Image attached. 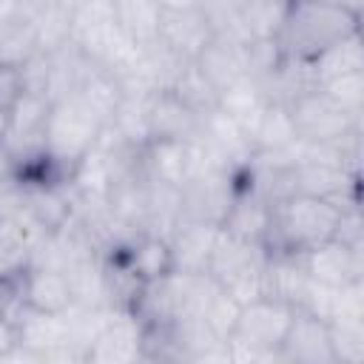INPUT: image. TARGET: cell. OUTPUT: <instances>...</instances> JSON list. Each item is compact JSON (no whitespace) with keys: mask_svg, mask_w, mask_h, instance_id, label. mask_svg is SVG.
<instances>
[{"mask_svg":"<svg viewBox=\"0 0 364 364\" xmlns=\"http://www.w3.org/2000/svg\"><path fill=\"white\" fill-rule=\"evenodd\" d=\"M239 196V173L219 165H199L179 185V222H205L222 228Z\"/></svg>","mask_w":364,"mask_h":364,"instance_id":"7","label":"cell"},{"mask_svg":"<svg viewBox=\"0 0 364 364\" xmlns=\"http://www.w3.org/2000/svg\"><path fill=\"white\" fill-rule=\"evenodd\" d=\"M6 128H9V114L0 111V145H3V139H6Z\"/></svg>","mask_w":364,"mask_h":364,"instance_id":"36","label":"cell"},{"mask_svg":"<svg viewBox=\"0 0 364 364\" xmlns=\"http://www.w3.org/2000/svg\"><path fill=\"white\" fill-rule=\"evenodd\" d=\"M20 304L43 313H65L74 304L68 273L60 267L28 264L20 273Z\"/></svg>","mask_w":364,"mask_h":364,"instance_id":"16","label":"cell"},{"mask_svg":"<svg viewBox=\"0 0 364 364\" xmlns=\"http://www.w3.org/2000/svg\"><path fill=\"white\" fill-rule=\"evenodd\" d=\"M40 239L34 228H28L14 208L0 213V276H20L28 264L31 245Z\"/></svg>","mask_w":364,"mask_h":364,"instance_id":"22","label":"cell"},{"mask_svg":"<svg viewBox=\"0 0 364 364\" xmlns=\"http://www.w3.org/2000/svg\"><path fill=\"white\" fill-rule=\"evenodd\" d=\"M336 242L353 247V250H364V222H361V205H347L341 210L338 228H336Z\"/></svg>","mask_w":364,"mask_h":364,"instance_id":"32","label":"cell"},{"mask_svg":"<svg viewBox=\"0 0 364 364\" xmlns=\"http://www.w3.org/2000/svg\"><path fill=\"white\" fill-rule=\"evenodd\" d=\"M270 208H273L270 202H264V199H259L247 191H239L236 202L230 205V210L222 222V230H228L239 239L264 245L267 242V228H270Z\"/></svg>","mask_w":364,"mask_h":364,"instance_id":"23","label":"cell"},{"mask_svg":"<svg viewBox=\"0 0 364 364\" xmlns=\"http://www.w3.org/2000/svg\"><path fill=\"white\" fill-rule=\"evenodd\" d=\"M313 63L316 80L318 85L333 82L338 77H350V74H364V46H361V31L344 37L341 43L330 46L327 51H321Z\"/></svg>","mask_w":364,"mask_h":364,"instance_id":"25","label":"cell"},{"mask_svg":"<svg viewBox=\"0 0 364 364\" xmlns=\"http://www.w3.org/2000/svg\"><path fill=\"white\" fill-rule=\"evenodd\" d=\"M290 0H233L236 17L242 23V31L247 40H264L276 37Z\"/></svg>","mask_w":364,"mask_h":364,"instance_id":"26","label":"cell"},{"mask_svg":"<svg viewBox=\"0 0 364 364\" xmlns=\"http://www.w3.org/2000/svg\"><path fill=\"white\" fill-rule=\"evenodd\" d=\"M361 31V14L318 0H290L276 31V46L287 60H316L330 46Z\"/></svg>","mask_w":364,"mask_h":364,"instance_id":"1","label":"cell"},{"mask_svg":"<svg viewBox=\"0 0 364 364\" xmlns=\"http://www.w3.org/2000/svg\"><path fill=\"white\" fill-rule=\"evenodd\" d=\"M293 313L296 307L270 296L242 301L228 336L230 361H279V347L293 321Z\"/></svg>","mask_w":364,"mask_h":364,"instance_id":"4","label":"cell"},{"mask_svg":"<svg viewBox=\"0 0 364 364\" xmlns=\"http://www.w3.org/2000/svg\"><path fill=\"white\" fill-rule=\"evenodd\" d=\"M307 287H310V276L299 253H267V262L262 270V296L299 307Z\"/></svg>","mask_w":364,"mask_h":364,"instance_id":"19","label":"cell"},{"mask_svg":"<svg viewBox=\"0 0 364 364\" xmlns=\"http://www.w3.org/2000/svg\"><path fill=\"white\" fill-rule=\"evenodd\" d=\"M114 17L119 34L134 51L159 43V20H162L159 0H114Z\"/></svg>","mask_w":364,"mask_h":364,"instance_id":"20","label":"cell"},{"mask_svg":"<svg viewBox=\"0 0 364 364\" xmlns=\"http://www.w3.org/2000/svg\"><path fill=\"white\" fill-rule=\"evenodd\" d=\"M43 48H40V37L31 17H26L14 6L6 9L0 14V63H11L23 68Z\"/></svg>","mask_w":364,"mask_h":364,"instance_id":"21","label":"cell"},{"mask_svg":"<svg viewBox=\"0 0 364 364\" xmlns=\"http://www.w3.org/2000/svg\"><path fill=\"white\" fill-rule=\"evenodd\" d=\"M105 128L108 125L77 94H68L51 102V111L46 119V154L68 182L80 168V162L97 148Z\"/></svg>","mask_w":364,"mask_h":364,"instance_id":"3","label":"cell"},{"mask_svg":"<svg viewBox=\"0 0 364 364\" xmlns=\"http://www.w3.org/2000/svg\"><path fill=\"white\" fill-rule=\"evenodd\" d=\"M193 65L199 68V74L216 88V94H222L225 88H230L233 82L247 77V63H245V43L233 40V37H222L216 34L193 60Z\"/></svg>","mask_w":364,"mask_h":364,"instance_id":"17","label":"cell"},{"mask_svg":"<svg viewBox=\"0 0 364 364\" xmlns=\"http://www.w3.org/2000/svg\"><path fill=\"white\" fill-rule=\"evenodd\" d=\"M171 91H173L191 111H196L199 117L216 111V105H219V94H216V88L199 74V68H196L193 63H188V65L182 68V74L176 77V82H173Z\"/></svg>","mask_w":364,"mask_h":364,"instance_id":"29","label":"cell"},{"mask_svg":"<svg viewBox=\"0 0 364 364\" xmlns=\"http://www.w3.org/2000/svg\"><path fill=\"white\" fill-rule=\"evenodd\" d=\"M250 142L259 151H287V148H293L296 145V131H293V122H290V111L284 105L267 102L256 128H253Z\"/></svg>","mask_w":364,"mask_h":364,"instance_id":"27","label":"cell"},{"mask_svg":"<svg viewBox=\"0 0 364 364\" xmlns=\"http://www.w3.org/2000/svg\"><path fill=\"white\" fill-rule=\"evenodd\" d=\"M216 37V28L210 17L199 9H171L162 6V20H159V43L173 51L179 60L193 63L199 51Z\"/></svg>","mask_w":364,"mask_h":364,"instance_id":"13","label":"cell"},{"mask_svg":"<svg viewBox=\"0 0 364 364\" xmlns=\"http://www.w3.org/2000/svg\"><path fill=\"white\" fill-rule=\"evenodd\" d=\"M145 358V324L128 307H108L85 347L88 364H131Z\"/></svg>","mask_w":364,"mask_h":364,"instance_id":"10","label":"cell"},{"mask_svg":"<svg viewBox=\"0 0 364 364\" xmlns=\"http://www.w3.org/2000/svg\"><path fill=\"white\" fill-rule=\"evenodd\" d=\"M341 205L310 196V193H287L270 208L267 228V250L270 253H307L336 236Z\"/></svg>","mask_w":364,"mask_h":364,"instance_id":"2","label":"cell"},{"mask_svg":"<svg viewBox=\"0 0 364 364\" xmlns=\"http://www.w3.org/2000/svg\"><path fill=\"white\" fill-rule=\"evenodd\" d=\"M324 94H330L341 108H347L350 114L361 117L364 114V74H350V77H338L333 82L318 85Z\"/></svg>","mask_w":364,"mask_h":364,"instance_id":"30","label":"cell"},{"mask_svg":"<svg viewBox=\"0 0 364 364\" xmlns=\"http://www.w3.org/2000/svg\"><path fill=\"white\" fill-rule=\"evenodd\" d=\"M14 3V9L17 11H23V14H37V11H43V9H48V6H54V3H63V0H11Z\"/></svg>","mask_w":364,"mask_h":364,"instance_id":"34","label":"cell"},{"mask_svg":"<svg viewBox=\"0 0 364 364\" xmlns=\"http://www.w3.org/2000/svg\"><path fill=\"white\" fill-rule=\"evenodd\" d=\"M287 111H290V122L296 131V142H304V145L338 142L355 128H361V117L341 108L321 88L301 94L296 102L287 105Z\"/></svg>","mask_w":364,"mask_h":364,"instance_id":"9","label":"cell"},{"mask_svg":"<svg viewBox=\"0 0 364 364\" xmlns=\"http://www.w3.org/2000/svg\"><path fill=\"white\" fill-rule=\"evenodd\" d=\"M11 330L14 341L37 361H85L82 350L71 338L65 313H43L17 304V310L11 313Z\"/></svg>","mask_w":364,"mask_h":364,"instance_id":"8","label":"cell"},{"mask_svg":"<svg viewBox=\"0 0 364 364\" xmlns=\"http://www.w3.org/2000/svg\"><path fill=\"white\" fill-rule=\"evenodd\" d=\"M267 253L270 250L264 245L239 239V236H233V233L219 228L205 273L230 299H236L242 304L247 299L262 296V270H264Z\"/></svg>","mask_w":364,"mask_h":364,"instance_id":"5","label":"cell"},{"mask_svg":"<svg viewBox=\"0 0 364 364\" xmlns=\"http://www.w3.org/2000/svg\"><path fill=\"white\" fill-rule=\"evenodd\" d=\"M304 270L313 282L327 287H344L350 282H364V250H353L336 239L301 253Z\"/></svg>","mask_w":364,"mask_h":364,"instance_id":"15","label":"cell"},{"mask_svg":"<svg viewBox=\"0 0 364 364\" xmlns=\"http://www.w3.org/2000/svg\"><path fill=\"white\" fill-rule=\"evenodd\" d=\"M179 225V188L165 182L145 179V210H142V233L168 239Z\"/></svg>","mask_w":364,"mask_h":364,"instance_id":"24","label":"cell"},{"mask_svg":"<svg viewBox=\"0 0 364 364\" xmlns=\"http://www.w3.org/2000/svg\"><path fill=\"white\" fill-rule=\"evenodd\" d=\"M330 344L336 364H361L364 361V316H333L327 318Z\"/></svg>","mask_w":364,"mask_h":364,"instance_id":"28","label":"cell"},{"mask_svg":"<svg viewBox=\"0 0 364 364\" xmlns=\"http://www.w3.org/2000/svg\"><path fill=\"white\" fill-rule=\"evenodd\" d=\"M68 43L105 68H117L134 54L117 28L114 0H74Z\"/></svg>","mask_w":364,"mask_h":364,"instance_id":"6","label":"cell"},{"mask_svg":"<svg viewBox=\"0 0 364 364\" xmlns=\"http://www.w3.org/2000/svg\"><path fill=\"white\" fill-rule=\"evenodd\" d=\"M162 6H171V9H199V11H205V14H210L219 3H225V0H159Z\"/></svg>","mask_w":364,"mask_h":364,"instance_id":"33","label":"cell"},{"mask_svg":"<svg viewBox=\"0 0 364 364\" xmlns=\"http://www.w3.org/2000/svg\"><path fill=\"white\" fill-rule=\"evenodd\" d=\"M202 117L191 111L173 91L145 94V131L148 139H176L193 142L199 134Z\"/></svg>","mask_w":364,"mask_h":364,"instance_id":"14","label":"cell"},{"mask_svg":"<svg viewBox=\"0 0 364 364\" xmlns=\"http://www.w3.org/2000/svg\"><path fill=\"white\" fill-rule=\"evenodd\" d=\"M318 3H330V6H338V9H350L355 14H361L364 9V0H318Z\"/></svg>","mask_w":364,"mask_h":364,"instance_id":"35","label":"cell"},{"mask_svg":"<svg viewBox=\"0 0 364 364\" xmlns=\"http://www.w3.org/2000/svg\"><path fill=\"white\" fill-rule=\"evenodd\" d=\"M219 228L205 225V222H179L168 242V253H171V270L179 273H205L213 242H216Z\"/></svg>","mask_w":364,"mask_h":364,"instance_id":"18","label":"cell"},{"mask_svg":"<svg viewBox=\"0 0 364 364\" xmlns=\"http://www.w3.org/2000/svg\"><path fill=\"white\" fill-rule=\"evenodd\" d=\"M279 361H287V364H336L327 318L307 313V310H296L293 321L284 333V341L279 347Z\"/></svg>","mask_w":364,"mask_h":364,"instance_id":"12","label":"cell"},{"mask_svg":"<svg viewBox=\"0 0 364 364\" xmlns=\"http://www.w3.org/2000/svg\"><path fill=\"white\" fill-rule=\"evenodd\" d=\"M48 111H51V100L43 91H28V88L20 97V102L9 111V128H6L3 148L11 154L14 162L46 154Z\"/></svg>","mask_w":364,"mask_h":364,"instance_id":"11","label":"cell"},{"mask_svg":"<svg viewBox=\"0 0 364 364\" xmlns=\"http://www.w3.org/2000/svg\"><path fill=\"white\" fill-rule=\"evenodd\" d=\"M26 94V74L20 65L0 63V111L9 114Z\"/></svg>","mask_w":364,"mask_h":364,"instance_id":"31","label":"cell"}]
</instances>
